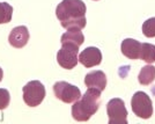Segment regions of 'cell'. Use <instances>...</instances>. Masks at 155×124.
Returning a JSON list of instances; mask_svg holds the SVG:
<instances>
[{"mask_svg": "<svg viewBox=\"0 0 155 124\" xmlns=\"http://www.w3.org/2000/svg\"><path fill=\"white\" fill-rule=\"evenodd\" d=\"M86 5L82 0H63L56 8V15L63 28L84 29L86 27Z\"/></svg>", "mask_w": 155, "mask_h": 124, "instance_id": "obj_1", "label": "cell"}, {"mask_svg": "<svg viewBox=\"0 0 155 124\" xmlns=\"http://www.w3.org/2000/svg\"><path fill=\"white\" fill-rule=\"evenodd\" d=\"M2 78H4V72H2V69L0 67V81L2 80Z\"/></svg>", "mask_w": 155, "mask_h": 124, "instance_id": "obj_18", "label": "cell"}, {"mask_svg": "<svg viewBox=\"0 0 155 124\" xmlns=\"http://www.w3.org/2000/svg\"><path fill=\"white\" fill-rule=\"evenodd\" d=\"M61 45L63 44H71V45L80 46L84 44V36L81 29H70L65 34L61 35Z\"/></svg>", "mask_w": 155, "mask_h": 124, "instance_id": "obj_12", "label": "cell"}, {"mask_svg": "<svg viewBox=\"0 0 155 124\" xmlns=\"http://www.w3.org/2000/svg\"><path fill=\"white\" fill-rule=\"evenodd\" d=\"M155 80V66L152 64L143 66L138 75V81L139 84L142 86H148L150 85Z\"/></svg>", "mask_w": 155, "mask_h": 124, "instance_id": "obj_13", "label": "cell"}, {"mask_svg": "<svg viewBox=\"0 0 155 124\" xmlns=\"http://www.w3.org/2000/svg\"><path fill=\"white\" fill-rule=\"evenodd\" d=\"M140 59L147 64L155 63V45L150 43H142L140 50Z\"/></svg>", "mask_w": 155, "mask_h": 124, "instance_id": "obj_14", "label": "cell"}, {"mask_svg": "<svg viewBox=\"0 0 155 124\" xmlns=\"http://www.w3.org/2000/svg\"><path fill=\"white\" fill-rule=\"evenodd\" d=\"M53 93L56 99L64 103H74L81 98V92L77 86L71 85L66 81H58L53 85Z\"/></svg>", "mask_w": 155, "mask_h": 124, "instance_id": "obj_5", "label": "cell"}, {"mask_svg": "<svg viewBox=\"0 0 155 124\" xmlns=\"http://www.w3.org/2000/svg\"><path fill=\"white\" fill-rule=\"evenodd\" d=\"M12 15H13V7L7 2H0V25L11 22Z\"/></svg>", "mask_w": 155, "mask_h": 124, "instance_id": "obj_15", "label": "cell"}, {"mask_svg": "<svg viewBox=\"0 0 155 124\" xmlns=\"http://www.w3.org/2000/svg\"><path fill=\"white\" fill-rule=\"evenodd\" d=\"M28 41H29V32L26 26H19L13 28L8 36L9 44L16 49H22L23 46H26Z\"/></svg>", "mask_w": 155, "mask_h": 124, "instance_id": "obj_9", "label": "cell"}, {"mask_svg": "<svg viewBox=\"0 0 155 124\" xmlns=\"http://www.w3.org/2000/svg\"><path fill=\"white\" fill-rule=\"evenodd\" d=\"M120 50L125 57L129 59L136 60L140 58V50H141V43L137 39H125L122 42Z\"/></svg>", "mask_w": 155, "mask_h": 124, "instance_id": "obj_11", "label": "cell"}, {"mask_svg": "<svg viewBox=\"0 0 155 124\" xmlns=\"http://www.w3.org/2000/svg\"><path fill=\"white\" fill-rule=\"evenodd\" d=\"M142 33L149 39L155 37V18H150L142 23Z\"/></svg>", "mask_w": 155, "mask_h": 124, "instance_id": "obj_16", "label": "cell"}, {"mask_svg": "<svg viewBox=\"0 0 155 124\" xmlns=\"http://www.w3.org/2000/svg\"><path fill=\"white\" fill-rule=\"evenodd\" d=\"M79 46L71 44H63L61 49L57 53V62L65 70H72L78 65Z\"/></svg>", "mask_w": 155, "mask_h": 124, "instance_id": "obj_7", "label": "cell"}, {"mask_svg": "<svg viewBox=\"0 0 155 124\" xmlns=\"http://www.w3.org/2000/svg\"><path fill=\"white\" fill-rule=\"evenodd\" d=\"M79 63H81L84 67H94L102 63V52L95 46L86 48L79 55Z\"/></svg>", "mask_w": 155, "mask_h": 124, "instance_id": "obj_8", "label": "cell"}, {"mask_svg": "<svg viewBox=\"0 0 155 124\" xmlns=\"http://www.w3.org/2000/svg\"><path fill=\"white\" fill-rule=\"evenodd\" d=\"M109 124H127V110L122 99H111L107 105Z\"/></svg>", "mask_w": 155, "mask_h": 124, "instance_id": "obj_6", "label": "cell"}, {"mask_svg": "<svg viewBox=\"0 0 155 124\" xmlns=\"http://www.w3.org/2000/svg\"><path fill=\"white\" fill-rule=\"evenodd\" d=\"M94 1H97V0H94Z\"/></svg>", "mask_w": 155, "mask_h": 124, "instance_id": "obj_19", "label": "cell"}, {"mask_svg": "<svg viewBox=\"0 0 155 124\" xmlns=\"http://www.w3.org/2000/svg\"><path fill=\"white\" fill-rule=\"evenodd\" d=\"M101 106V91L89 87L72 106V116L78 122H87Z\"/></svg>", "mask_w": 155, "mask_h": 124, "instance_id": "obj_2", "label": "cell"}, {"mask_svg": "<svg viewBox=\"0 0 155 124\" xmlns=\"http://www.w3.org/2000/svg\"><path fill=\"white\" fill-rule=\"evenodd\" d=\"M84 85L87 87L96 88L98 91H104L107 87V75L103 71H91L84 77Z\"/></svg>", "mask_w": 155, "mask_h": 124, "instance_id": "obj_10", "label": "cell"}, {"mask_svg": "<svg viewBox=\"0 0 155 124\" xmlns=\"http://www.w3.org/2000/svg\"><path fill=\"white\" fill-rule=\"evenodd\" d=\"M131 108L134 115L143 119L152 117L153 115V103L152 100L145 92H137L131 100Z\"/></svg>", "mask_w": 155, "mask_h": 124, "instance_id": "obj_4", "label": "cell"}, {"mask_svg": "<svg viewBox=\"0 0 155 124\" xmlns=\"http://www.w3.org/2000/svg\"><path fill=\"white\" fill-rule=\"evenodd\" d=\"M23 101L29 107H37L45 98V87L38 80L29 81L23 88Z\"/></svg>", "mask_w": 155, "mask_h": 124, "instance_id": "obj_3", "label": "cell"}, {"mask_svg": "<svg viewBox=\"0 0 155 124\" xmlns=\"http://www.w3.org/2000/svg\"><path fill=\"white\" fill-rule=\"evenodd\" d=\"M11 102V94L6 88H0V110L6 109Z\"/></svg>", "mask_w": 155, "mask_h": 124, "instance_id": "obj_17", "label": "cell"}]
</instances>
